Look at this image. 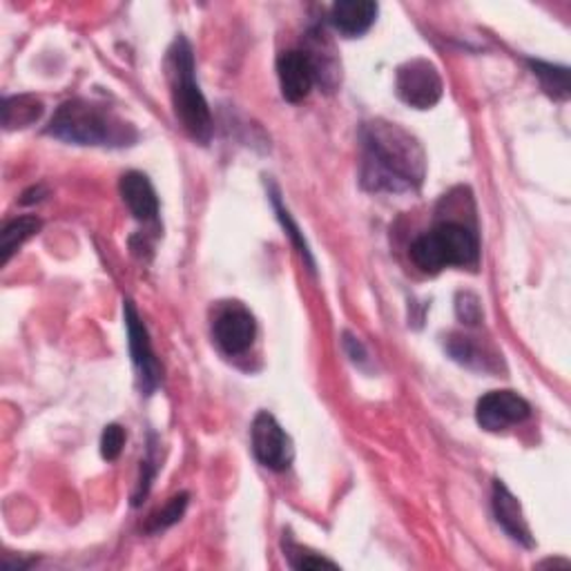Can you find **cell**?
<instances>
[{
    "mask_svg": "<svg viewBox=\"0 0 571 571\" xmlns=\"http://www.w3.org/2000/svg\"><path fill=\"white\" fill-rule=\"evenodd\" d=\"M409 255L422 272L435 275L451 266H476L480 259V242L471 228L455 221H444L435 225L431 233L418 237L411 244Z\"/></svg>",
    "mask_w": 571,
    "mask_h": 571,
    "instance_id": "cell-4",
    "label": "cell"
},
{
    "mask_svg": "<svg viewBox=\"0 0 571 571\" xmlns=\"http://www.w3.org/2000/svg\"><path fill=\"white\" fill-rule=\"evenodd\" d=\"M455 311H458V317L467 326H476L482 319V304L474 293H461Z\"/></svg>",
    "mask_w": 571,
    "mask_h": 571,
    "instance_id": "cell-21",
    "label": "cell"
},
{
    "mask_svg": "<svg viewBox=\"0 0 571 571\" xmlns=\"http://www.w3.org/2000/svg\"><path fill=\"white\" fill-rule=\"evenodd\" d=\"M212 335L225 356H242L257 337L255 315L240 302H228L214 315Z\"/></svg>",
    "mask_w": 571,
    "mask_h": 571,
    "instance_id": "cell-7",
    "label": "cell"
},
{
    "mask_svg": "<svg viewBox=\"0 0 571 571\" xmlns=\"http://www.w3.org/2000/svg\"><path fill=\"white\" fill-rule=\"evenodd\" d=\"M43 114V103L32 94L8 96L3 101V126L5 130H23L34 126Z\"/></svg>",
    "mask_w": 571,
    "mask_h": 571,
    "instance_id": "cell-14",
    "label": "cell"
},
{
    "mask_svg": "<svg viewBox=\"0 0 571 571\" xmlns=\"http://www.w3.org/2000/svg\"><path fill=\"white\" fill-rule=\"evenodd\" d=\"M424 175V150L407 130L386 121H373L362 128V186L366 190H418Z\"/></svg>",
    "mask_w": 571,
    "mask_h": 571,
    "instance_id": "cell-1",
    "label": "cell"
},
{
    "mask_svg": "<svg viewBox=\"0 0 571 571\" xmlns=\"http://www.w3.org/2000/svg\"><path fill=\"white\" fill-rule=\"evenodd\" d=\"M167 81L177 121L193 141L208 145L212 139V114L195 79L193 45L184 36L167 51Z\"/></svg>",
    "mask_w": 571,
    "mask_h": 571,
    "instance_id": "cell-3",
    "label": "cell"
},
{
    "mask_svg": "<svg viewBox=\"0 0 571 571\" xmlns=\"http://www.w3.org/2000/svg\"><path fill=\"white\" fill-rule=\"evenodd\" d=\"M270 201H272V208H275V212H277V219H279V223L283 225L286 235L291 237L293 246H295V248H298V253L304 257V261L311 266V270H315V261H313L311 248H308V244H306V240H304V235H302V231H300V225L293 221V217H291L289 208H283V203H281V199H279V195H277V190H275V188L270 190Z\"/></svg>",
    "mask_w": 571,
    "mask_h": 571,
    "instance_id": "cell-18",
    "label": "cell"
},
{
    "mask_svg": "<svg viewBox=\"0 0 571 571\" xmlns=\"http://www.w3.org/2000/svg\"><path fill=\"white\" fill-rule=\"evenodd\" d=\"M156 476V465H154V448L148 451V458H143L141 463V478H139V485H137V493L132 498V504L139 506L143 502V498L150 493V487H152V480Z\"/></svg>",
    "mask_w": 571,
    "mask_h": 571,
    "instance_id": "cell-22",
    "label": "cell"
},
{
    "mask_svg": "<svg viewBox=\"0 0 571 571\" xmlns=\"http://www.w3.org/2000/svg\"><path fill=\"white\" fill-rule=\"evenodd\" d=\"M43 228V221L36 217H19L10 221L3 233H0V253H3V266L10 264V259L16 255V250L30 242Z\"/></svg>",
    "mask_w": 571,
    "mask_h": 571,
    "instance_id": "cell-15",
    "label": "cell"
},
{
    "mask_svg": "<svg viewBox=\"0 0 571 571\" xmlns=\"http://www.w3.org/2000/svg\"><path fill=\"white\" fill-rule=\"evenodd\" d=\"M283 551H286V558H289L291 567L293 569H337V564L333 560H326L324 556H317V553H311L306 549H302L298 543L283 540Z\"/></svg>",
    "mask_w": 571,
    "mask_h": 571,
    "instance_id": "cell-19",
    "label": "cell"
},
{
    "mask_svg": "<svg viewBox=\"0 0 571 571\" xmlns=\"http://www.w3.org/2000/svg\"><path fill=\"white\" fill-rule=\"evenodd\" d=\"M377 12L380 8L373 0H339L330 8L328 21L341 36L358 38L373 27Z\"/></svg>",
    "mask_w": 571,
    "mask_h": 571,
    "instance_id": "cell-12",
    "label": "cell"
},
{
    "mask_svg": "<svg viewBox=\"0 0 571 571\" xmlns=\"http://www.w3.org/2000/svg\"><path fill=\"white\" fill-rule=\"evenodd\" d=\"M250 442H253V453L270 471H286L293 463V442L286 435L281 424L268 413L261 411L257 413L253 429H250Z\"/></svg>",
    "mask_w": 571,
    "mask_h": 571,
    "instance_id": "cell-8",
    "label": "cell"
},
{
    "mask_svg": "<svg viewBox=\"0 0 571 571\" xmlns=\"http://www.w3.org/2000/svg\"><path fill=\"white\" fill-rule=\"evenodd\" d=\"M532 416V407L516 391H491L478 399L476 420L485 431L498 433L521 424Z\"/></svg>",
    "mask_w": 571,
    "mask_h": 571,
    "instance_id": "cell-9",
    "label": "cell"
},
{
    "mask_svg": "<svg viewBox=\"0 0 571 571\" xmlns=\"http://www.w3.org/2000/svg\"><path fill=\"white\" fill-rule=\"evenodd\" d=\"M124 446H126V431H124V427L107 424L103 429V435H101V455H103V461H107V463L117 461L119 455H121V451H124Z\"/></svg>",
    "mask_w": 571,
    "mask_h": 571,
    "instance_id": "cell-20",
    "label": "cell"
},
{
    "mask_svg": "<svg viewBox=\"0 0 571 571\" xmlns=\"http://www.w3.org/2000/svg\"><path fill=\"white\" fill-rule=\"evenodd\" d=\"M188 502H190V496H188V493H177V496L170 498L163 509H159L156 513H152L148 525H145V532H148V534H159V532H163V529H167V527L177 525V523L184 518V513H186V509H188Z\"/></svg>",
    "mask_w": 571,
    "mask_h": 571,
    "instance_id": "cell-17",
    "label": "cell"
},
{
    "mask_svg": "<svg viewBox=\"0 0 571 571\" xmlns=\"http://www.w3.org/2000/svg\"><path fill=\"white\" fill-rule=\"evenodd\" d=\"M395 92L416 109H431L440 103L444 85L438 68L427 59H413L397 68Z\"/></svg>",
    "mask_w": 571,
    "mask_h": 571,
    "instance_id": "cell-5",
    "label": "cell"
},
{
    "mask_svg": "<svg viewBox=\"0 0 571 571\" xmlns=\"http://www.w3.org/2000/svg\"><path fill=\"white\" fill-rule=\"evenodd\" d=\"M493 513L498 525L506 532L511 540H516L525 547H534V536L529 529V523L523 513V506L518 498L513 496L502 480L493 482Z\"/></svg>",
    "mask_w": 571,
    "mask_h": 571,
    "instance_id": "cell-11",
    "label": "cell"
},
{
    "mask_svg": "<svg viewBox=\"0 0 571 571\" xmlns=\"http://www.w3.org/2000/svg\"><path fill=\"white\" fill-rule=\"evenodd\" d=\"M124 317H126V328H128V345H130V356L132 364L137 371L139 388L143 395H152L163 377V369L154 356L152 341L148 335V328L143 319L139 317L135 304L128 300L124 302Z\"/></svg>",
    "mask_w": 571,
    "mask_h": 571,
    "instance_id": "cell-6",
    "label": "cell"
},
{
    "mask_svg": "<svg viewBox=\"0 0 571 571\" xmlns=\"http://www.w3.org/2000/svg\"><path fill=\"white\" fill-rule=\"evenodd\" d=\"M529 68L534 77H538L543 90L556 98V101H567L569 98V70L543 61H529Z\"/></svg>",
    "mask_w": 571,
    "mask_h": 571,
    "instance_id": "cell-16",
    "label": "cell"
},
{
    "mask_svg": "<svg viewBox=\"0 0 571 571\" xmlns=\"http://www.w3.org/2000/svg\"><path fill=\"white\" fill-rule=\"evenodd\" d=\"M45 132L66 143L101 148H126L139 139L137 128L109 105L88 98L66 101L54 112Z\"/></svg>",
    "mask_w": 571,
    "mask_h": 571,
    "instance_id": "cell-2",
    "label": "cell"
},
{
    "mask_svg": "<svg viewBox=\"0 0 571 571\" xmlns=\"http://www.w3.org/2000/svg\"><path fill=\"white\" fill-rule=\"evenodd\" d=\"M277 79L281 96L289 103L304 101L315 85V68L311 56L302 49H289L279 54L277 59Z\"/></svg>",
    "mask_w": 571,
    "mask_h": 571,
    "instance_id": "cell-10",
    "label": "cell"
},
{
    "mask_svg": "<svg viewBox=\"0 0 571 571\" xmlns=\"http://www.w3.org/2000/svg\"><path fill=\"white\" fill-rule=\"evenodd\" d=\"M119 193L128 210L139 221H154L159 214V197L152 182L137 170H130L119 182Z\"/></svg>",
    "mask_w": 571,
    "mask_h": 571,
    "instance_id": "cell-13",
    "label": "cell"
}]
</instances>
